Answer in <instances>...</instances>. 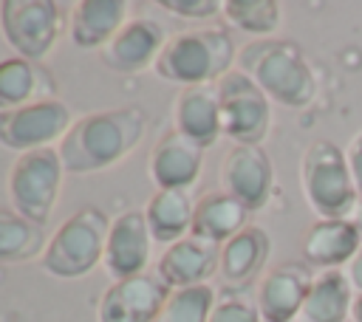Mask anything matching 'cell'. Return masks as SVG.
Segmentation results:
<instances>
[{"mask_svg":"<svg viewBox=\"0 0 362 322\" xmlns=\"http://www.w3.org/2000/svg\"><path fill=\"white\" fill-rule=\"evenodd\" d=\"M147 119L141 107H116L82 116L71 124L59 141V158L65 172L88 175L119 164L144 138Z\"/></svg>","mask_w":362,"mask_h":322,"instance_id":"obj_1","label":"cell"},{"mask_svg":"<svg viewBox=\"0 0 362 322\" xmlns=\"http://www.w3.org/2000/svg\"><path fill=\"white\" fill-rule=\"evenodd\" d=\"M107 232H110V223L102 209L85 206L74 212L48 240L45 257H42L45 271L62 280H76L90 274L96 263L105 260Z\"/></svg>","mask_w":362,"mask_h":322,"instance_id":"obj_5","label":"cell"},{"mask_svg":"<svg viewBox=\"0 0 362 322\" xmlns=\"http://www.w3.org/2000/svg\"><path fill=\"white\" fill-rule=\"evenodd\" d=\"M221 263V246L209 243L204 237L187 234L184 240L167 246V251L158 260V277L164 285L173 288H189V285H204Z\"/></svg>","mask_w":362,"mask_h":322,"instance_id":"obj_15","label":"cell"},{"mask_svg":"<svg viewBox=\"0 0 362 322\" xmlns=\"http://www.w3.org/2000/svg\"><path fill=\"white\" fill-rule=\"evenodd\" d=\"M170 288L158 274H139L113 282L99 302V322H156Z\"/></svg>","mask_w":362,"mask_h":322,"instance_id":"obj_11","label":"cell"},{"mask_svg":"<svg viewBox=\"0 0 362 322\" xmlns=\"http://www.w3.org/2000/svg\"><path fill=\"white\" fill-rule=\"evenodd\" d=\"M246 215H249V209L240 201H235L232 195H226L223 189L206 192L195 203L189 234L223 246L226 240H232L238 232L246 229Z\"/></svg>","mask_w":362,"mask_h":322,"instance_id":"obj_22","label":"cell"},{"mask_svg":"<svg viewBox=\"0 0 362 322\" xmlns=\"http://www.w3.org/2000/svg\"><path fill=\"white\" fill-rule=\"evenodd\" d=\"M65 25L62 6L54 0H6L0 6V28L23 59H45Z\"/></svg>","mask_w":362,"mask_h":322,"instance_id":"obj_7","label":"cell"},{"mask_svg":"<svg viewBox=\"0 0 362 322\" xmlns=\"http://www.w3.org/2000/svg\"><path fill=\"white\" fill-rule=\"evenodd\" d=\"M238 71L246 73L269 99L286 107H305L314 99L317 82L297 42L260 37L238 51Z\"/></svg>","mask_w":362,"mask_h":322,"instance_id":"obj_2","label":"cell"},{"mask_svg":"<svg viewBox=\"0 0 362 322\" xmlns=\"http://www.w3.org/2000/svg\"><path fill=\"white\" fill-rule=\"evenodd\" d=\"M212 308H215V291L206 282L189 288H173L156 322H209Z\"/></svg>","mask_w":362,"mask_h":322,"instance_id":"obj_26","label":"cell"},{"mask_svg":"<svg viewBox=\"0 0 362 322\" xmlns=\"http://www.w3.org/2000/svg\"><path fill=\"white\" fill-rule=\"evenodd\" d=\"M192 201L187 192L181 189H158L147 209H144V217H147V226H150V234L153 240L164 243V246H173L178 240H184L192 229Z\"/></svg>","mask_w":362,"mask_h":322,"instance_id":"obj_24","label":"cell"},{"mask_svg":"<svg viewBox=\"0 0 362 322\" xmlns=\"http://www.w3.org/2000/svg\"><path fill=\"white\" fill-rule=\"evenodd\" d=\"M348 220L356 226V232H359V237H362V198L354 203V209H351V215H348Z\"/></svg>","mask_w":362,"mask_h":322,"instance_id":"obj_32","label":"cell"},{"mask_svg":"<svg viewBox=\"0 0 362 322\" xmlns=\"http://www.w3.org/2000/svg\"><path fill=\"white\" fill-rule=\"evenodd\" d=\"M45 249V226L0 209V263H25Z\"/></svg>","mask_w":362,"mask_h":322,"instance_id":"obj_25","label":"cell"},{"mask_svg":"<svg viewBox=\"0 0 362 322\" xmlns=\"http://www.w3.org/2000/svg\"><path fill=\"white\" fill-rule=\"evenodd\" d=\"M68 130H71V110L59 99H45L28 107L0 113V144L17 150L20 155L62 141Z\"/></svg>","mask_w":362,"mask_h":322,"instance_id":"obj_9","label":"cell"},{"mask_svg":"<svg viewBox=\"0 0 362 322\" xmlns=\"http://www.w3.org/2000/svg\"><path fill=\"white\" fill-rule=\"evenodd\" d=\"M54 99V82L37 62L11 56L0 62V113Z\"/></svg>","mask_w":362,"mask_h":322,"instance_id":"obj_21","label":"cell"},{"mask_svg":"<svg viewBox=\"0 0 362 322\" xmlns=\"http://www.w3.org/2000/svg\"><path fill=\"white\" fill-rule=\"evenodd\" d=\"M164 45L167 42L161 23L150 17H136L102 48V62L119 73H139L147 65H156Z\"/></svg>","mask_w":362,"mask_h":322,"instance_id":"obj_14","label":"cell"},{"mask_svg":"<svg viewBox=\"0 0 362 322\" xmlns=\"http://www.w3.org/2000/svg\"><path fill=\"white\" fill-rule=\"evenodd\" d=\"M351 322H362V294L351 299Z\"/></svg>","mask_w":362,"mask_h":322,"instance_id":"obj_33","label":"cell"},{"mask_svg":"<svg viewBox=\"0 0 362 322\" xmlns=\"http://www.w3.org/2000/svg\"><path fill=\"white\" fill-rule=\"evenodd\" d=\"M201 161H204V150L178 130H170L150 155V178L158 189L187 192L198 181Z\"/></svg>","mask_w":362,"mask_h":322,"instance_id":"obj_16","label":"cell"},{"mask_svg":"<svg viewBox=\"0 0 362 322\" xmlns=\"http://www.w3.org/2000/svg\"><path fill=\"white\" fill-rule=\"evenodd\" d=\"M235 42L223 28H201L175 34L161 56L156 59V73L167 82H178L184 88L192 85H215L229 73L235 62Z\"/></svg>","mask_w":362,"mask_h":322,"instance_id":"obj_3","label":"cell"},{"mask_svg":"<svg viewBox=\"0 0 362 322\" xmlns=\"http://www.w3.org/2000/svg\"><path fill=\"white\" fill-rule=\"evenodd\" d=\"M124 0H82L71 14V40L79 48H105L130 20Z\"/></svg>","mask_w":362,"mask_h":322,"instance_id":"obj_20","label":"cell"},{"mask_svg":"<svg viewBox=\"0 0 362 322\" xmlns=\"http://www.w3.org/2000/svg\"><path fill=\"white\" fill-rule=\"evenodd\" d=\"M345 277H348V282H351V288L356 291V294H362V249L345 263Z\"/></svg>","mask_w":362,"mask_h":322,"instance_id":"obj_31","label":"cell"},{"mask_svg":"<svg viewBox=\"0 0 362 322\" xmlns=\"http://www.w3.org/2000/svg\"><path fill=\"white\" fill-rule=\"evenodd\" d=\"M175 130L195 141L201 150L218 141L221 130V102L218 82L215 85H192L184 88L175 99Z\"/></svg>","mask_w":362,"mask_h":322,"instance_id":"obj_17","label":"cell"},{"mask_svg":"<svg viewBox=\"0 0 362 322\" xmlns=\"http://www.w3.org/2000/svg\"><path fill=\"white\" fill-rule=\"evenodd\" d=\"M62 172L65 167H62L59 150L54 147L17 155L8 172V198L14 203V212L37 226H45L59 198Z\"/></svg>","mask_w":362,"mask_h":322,"instance_id":"obj_6","label":"cell"},{"mask_svg":"<svg viewBox=\"0 0 362 322\" xmlns=\"http://www.w3.org/2000/svg\"><path fill=\"white\" fill-rule=\"evenodd\" d=\"M300 186L317 220L348 217L354 203L359 201L348 172L345 150H339L328 138H317L305 147L300 161Z\"/></svg>","mask_w":362,"mask_h":322,"instance_id":"obj_4","label":"cell"},{"mask_svg":"<svg viewBox=\"0 0 362 322\" xmlns=\"http://www.w3.org/2000/svg\"><path fill=\"white\" fill-rule=\"evenodd\" d=\"M362 249V237L348 217L314 220L303 237V257L311 268H339Z\"/></svg>","mask_w":362,"mask_h":322,"instance_id":"obj_18","label":"cell"},{"mask_svg":"<svg viewBox=\"0 0 362 322\" xmlns=\"http://www.w3.org/2000/svg\"><path fill=\"white\" fill-rule=\"evenodd\" d=\"M150 243L153 234L144 212L130 209L110 223L107 246H105V268L113 277V282L144 274L150 263Z\"/></svg>","mask_w":362,"mask_h":322,"instance_id":"obj_13","label":"cell"},{"mask_svg":"<svg viewBox=\"0 0 362 322\" xmlns=\"http://www.w3.org/2000/svg\"><path fill=\"white\" fill-rule=\"evenodd\" d=\"M314 268L300 260H288L274 266L257 288V311L266 322H294L308 288L314 282Z\"/></svg>","mask_w":362,"mask_h":322,"instance_id":"obj_12","label":"cell"},{"mask_svg":"<svg viewBox=\"0 0 362 322\" xmlns=\"http://www.w3.org/2000/svg\"><path fill=\"white\" fill-rule=\"evenodd\" d=\"M351 282L342 268H322L314 274L308 297L297 322H345L351 316Z\"/></svg>","mask_w":362,"mask_h":322,"instance_id":"obj_23","label":"cell"},{"mask_svg":"<svg viewBox=\"0 0 362 322\" xmlns=\"http://www.w3.org/2000/svg\"><path fill=\"white\" fill-rule=\"evenodd\" d=\"M345 161H348V172H351L354 189L362 198V130L351 136V141L345 147Z\"/></svg>","mask_w":362,"mask_h":322,"instance_id":"obj_30","label":"cell"},{"mask_svg":"<svg viewBox=\"0 0 362 322\" xmlns=\"http://www.w3.org/2000/svg\"><path fill=\"white\" fill-rule=\"evenodd\" d=\"M223 17L246 34H272L280 25V6L274 0H226Z\"/></svg>","mask_w":362,"mask_h":322,"instance_id":"obj_27","label":"cell"},{"mask_svg":"<svg viewBox=\"0 0 362 322\" xmlns=\"http://www.w3.org/2000/svg\"><path fill=\"white\" fill-rule=\"evenodd\" d=\"M218 102H221V130L235 144L260 147L272 124L269 96L240 71H229L218 82Z\"/></svg>","mask_w":362,"mask_h":322,"instance_id":"obj_8","label":"cell"},{"mask_svg":"<svg viewBox=\"0 0 362 322\" xmlns=\"http://www.w3.org/2000/svg\"><path fill=\"white\" fill-rule=\"evenodd\" d=\"M209 322H260V311L243 297H223L215 302Z\"/></svg>","mask_w":362,"mask_h":322,"instance_id":"obj_28","label":"cell"},{"mask_svg":"<svg viewBox=\"0 0 362 322\" xmlns=\"http://www.w3.org/2000/svg\"><path fill=\"white\" fill-rule=\"evenodd\" d=\"M272 161L266 150L252 144H235L221 161V186L240 201L249 212L263 209L272 195Z\"/></svg>","mask_w":362,"mask_h":322,"instance_id":"obj_10","label":"cell"},{"mask_svg":"<svg viewBox=\"0 0 362 322\" xmlns=\"http://www.w3.org/2000/svg\"><path fill=\"white\" fill-rule=\"evenodd\" d=\"M266 257H269V234L260 226H246L221 246V263H218L221 282L229 291L246 288L263 268Z\"/></svg>","mask_w":362,"mask_h":322,"instance_id":"obj_19","label":"cell"},{"mask_svg":"<svg viewBox=\"0 0 362 322\" xmlns=\"http://www.w3.org/2000/svg\"><path fill=\"white\" fill-rule=\"evenodd\" d=\"M161 6L167 11H175L181 17H195V20L223 11V3H218V0H161Z\"/></svg>","mask_w":362,"mask_h":322,"instance_id":"obj_29","label":"cell"}]
</instances>
